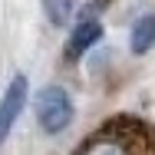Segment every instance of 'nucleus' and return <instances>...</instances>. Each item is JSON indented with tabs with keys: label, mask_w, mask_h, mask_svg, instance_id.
Masks as SVG:
<instances>
[{
	"label": "nucleus",
	"mask_w": 155,
	"mask_h": 155,
	"mask_svg": "<svg viewBox=\"0 0 155 155\" xmlns=\"http://www.w3.org/2000/svg\"><path fill=\"white\" fill-rule=\"evenodd\" d=\"M73 155H155V125L142 116L119 112L93 129Z\"/></svg>",
	"instance_id": "obj_1"
},
{
	"label": "nucleus",
	"mask_w": 155,
	"mask_h": 155,
	"mask_svg": "<svg viewBox=\"0 0 155 155\" xmlns=\"http://www.w3.org/2000/svg\"><path fill=\"white\" fill-rule=\"evenodd\" d=\"M33 116H36L43 132L56 135L73 122V99L63 86H43L33 99Z\"/></svg>",
	"instance_id": "obj_2"
},
{
	"label": "nucleus",
	"mask_w": 155,
	"mask_h": 155,
	"mask_svg": "<svg viewBox=\"0 0 155 155\" xmlns=\"http://www.w3.org/2000/svg\"><path fill=\"white\" fill-rule=\"evenodd\" d=\"M23 106H27V76L20 73V76L10 79L7 93H3V99H0V145H3V139L10 135L13 122L20 119Z\"/></svg>",
	"instance_id": "obj_3"
},
{
	"label": "nucleus",
	"mask_w": 155,
	"mask_h": 155,
	"mask_svg": "<svg viewBox=\"0 0 155 155\" xmlns=\"http://www.w3.org/2000/svg\"><path fill=\"white\" fill-rule=\"evenodd\" d=\"M99 36H102V23L99 20H79L76 27H73V33H69V40H66V60H79L89 46H96L99 43Z\"/></svg>",
	"instance_id": "obj_4"
},
{
	"label": "nucleus",
	"mask_w": 155,
	"mask_h": 155,
	"mask_svg": "<svg viewBox=\"0 0 155 155\" xmlns=\"http://www.w3.org/2000/svg\"><path fill=\"white\" fill-rule=\"evenodd\" d=\"M129 46H132V53H135V56L149 53V50L155 46V13H145V17H139V20L132 23Z\"/></svg>",
	"instance_id": "obj_5"
},
{
	"label": "nucleus",
	"mask_w": 155,
	"mask_h": 155,
	"mask_svg": "<svg viewBox=\"0 0 155 155\" xmlns=\"http://www.w3.org/2000/svg\"><path fill=\"white\" fill-rule=\"evenodd\" d=\"M43 7H46V17L53 27H66L76 13V0H43Z\"/></svg>",
	"instance_id": "obj_6"
}]
</instances>
